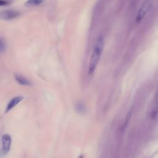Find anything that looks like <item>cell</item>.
I'll return each mask as SVG.
<instances>
[{
	"instance_id": "cell-1",
	"label": "cell",
	"mask_w": 158,
	"mask_h": 158,
	"mask_svg": "<svg viewBox=\"0 0 158 158\" xmlns=\"http://www.w3.org/2000/svg\"><path fill=\"white\" fill-rule=\"evenodd\" d=\"M104 48V40L103 38L100 36L97 38L96 43L94 44L91 56L90 58V61L89 64V74L91 75L94 73L96 68L99 63V59L101 58V54L102 53Z\"/></svg>"
},
{
	"instance_id": "cell-2",
	"label": "cell",
	"mask_w": 158,
	"mask_h": 158,
	"mask_svg": "<svg viewBox=\"0 0 158 158\" xmlns=\"http://www.w3.org/2000/svg\"><path fill=\"white\" fill-rule=\"evenodd\" d=\"M152 5V0H146L141 6L140 7L139 11L136 17V22H140L147 14L149 12L150 9L151 8Z\"/></svg>"
},
{
	"instance_id": "cell-3",
	"label": "cell",
	"mask_w": 158,
	"mask_h": 158,
	"mask_svg": "<svg viewBox=\"0 0 158 158\" xmlns=\"http://www.w3.org/2000/svg\"><path fill=\"white\" fill-rule=\"evenodd\" d=\"M20 15L19 10L14 9H7L0 11V19L4 20H10L16 19Z\"/></svg>"
},
{
	"instance_id": "cell-4",
	"label": "cell",
	"mask_w": 158,
	"mask_h": 158,
	"mask_svg": "<svg viewBox=\"0 0 158 158\" xmlns=\"http://www.w3.org/2000/svg\"><path fill=\"white\" fill-rule=\"evenodd\" d=\"M11 138L9 135H4L2 136V148L4 153L8 152L10 148Z\"/></svg>"
},
{
	"instance_id": "cell-5",
	"label": "cell",
	"mask_w": 158,
	"mask_h": 158,
	"mask_svg": "<svg viewBox=\"0 0 158 158\" xmlns=\"http://www.w3.org/2000/svg\"><path fill=\"white\" fill-rule=\"evenodd\" d=\"M22 99H23V98L21 96H17V97L13 98L7 104V106L6 109V112L10 111L12 109H13L15 106H16L21 101H22Z\"/></svg>"
},
{
	"instance_id": "cell-6",
	"label": "cell",
	"mask_w": 158,
	"mask_h": 158,
	"mask_svg": "<svg viewBox=\"0 0 158 158\" xmlns=\"http://www.w3.org/2000/svg\"><path fill=\"white\" fill-rule=\"evenodd\" d=\"M14 77H15V80L21 85L27 86V85H30L31 84L30 81L23 76H22L19 74H15Z\"/></svg>"
},
{
	"instance_id": "cell-7",
	"label": "cell",
	"mask_w": 158,
	"mask_h": 158,
	"mask_svg": "<svg viewBox=\"0 0 158 158\" xmlns=\"http://www.w3.org/2000/svg\"><path fill=\"white\" fill-rule=\"evenodd\" d=\"M44 0H28L25 2V6L27 7H33L40 5L44 2Z\"/></svg>"
},
{
	"instance_id": "cell-8",
	"label": "cell",
	"mask_w": 158,
	"mask_h": 158,
	"mask_svg": "<svg viewBox=\"0 0 158 158\" xmlns=\"http://www.w3.org/2000/svg\"><path fill=\"white\" fill-rule=\"evenodd\" d=\"M6 43L5 41V40L0 37V54L4 52V51L6 50Z\"/></svg>"
},
{
	"instance_id": "cell-9",
	"label": "cell",
	"mask_w": 158,
	"mask_h": 158,
	"mask_svg": "<svg viewBox=\"0 0 158 158\" xmlns=\"http://www.w3.org/2000/svg\"><path fill=\"white\" fill-rule=\"evenodd\" d=\"M85 110L84 105L81 103H77L76 104V110L79 113H83Z\"/></svg>"
},
{
	"instance_id": "cell-10",
	"label": "cell",
	"mask_w": 158,
	"mask_h": 158,
	"mask_svg": "<svg viewBox=\"0 0 158 158\" xmlns=\"http://www.w3.org/2000/svg\"><path fill=\"white\" fill-rule=\"evenodd\" d=\"M12 0H0V6H5L11 4Z\"/></svg>"
}]
</instances>
